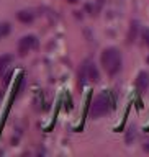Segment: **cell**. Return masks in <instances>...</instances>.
<instances>
[{
	"mask_svg": "<svg viewBox=\"0 0 149 157\" xmlns=\"http://www.w3.org/2000/svg\"><path fill=\"white\" fill-rule=\"evenodd\" d=\"M12 61H13L12 54H2V56H0V75L5 74V71L8 69V66L12 64Z\"/></svg>",
	"mask_w": 149,
	"mask_h": 157,
	"instance_id": "6",
	"label": "cell"
},
{
	"mask_svg": "<svg viewBox=\"0 0 149 157\" xmlns=\"http://www.w3.org/2000/svg\"><path fill=\"white\" fill-rule=\"evenodd\" d=\"M10 31V28H8V25H5V23H0V38L5 36Z\"/></svg>",
	"mask_w": 149,
	"mask_h": 157,
	"instance_id": "8",
	"label": "cell"
},
{
	"mask_svg": "<svg viewBox=\"0 0 149 157\" xmlns=\"http://www.w3.org/2000/svg\"><path fill=\"white\" fill-rule=\"evenodd\" d=\"M102 67L110 77L116 75L121 69V54L116 48H107L105 51L102 52Z\"/></svg>",
	"mask_w": 149,
	"mask_h": 157,
	"instance_id": "1",
	"label": "cell"
},
{
	"mask_svg": "<svg viewBox=\"0 0 149 157\" xmlns=\"http://www.w3.org/2000/svg\"><path fill=\"white\" fill-rule=\"evenodd\" d=\"M67 2H69V3H76L77 0H67Z\"/></svg>",
	"mask_w": 149,
	"mask_h": 157,
	"instance_id": "10",
	"label": "cell"
},
{
	"mask_svg": "<svg viewBox=\"0 0 149 157\" xmlns=\"http://www.w3.org/2000/svg\"><path fill=\"white\" fill-rule=\"evenodd\" d=\"M79 77H80V82L84 83L85 80H92L97 82L98 80V71L93 62H84V66L80 67V72H79Z\"/></svg>",
	"mask_w": 149,
	"mask_h": 157,
	"instance_id": "3",
	"label": "cell"
},
{
	"mask_svg": "<svg viewBox=\"0 0 149 157\" xmlns=\"http://www.w3.org/2000/svg\"><path fill=\"white\" fill-rule=\"evenodd\" d=\"M136 87H138V90H141V92H144L146 88L149 87V75H147L146 72H141L139 75H138Z\"/></svg>",
	"mask_w": 149,
	"mask_h": 157,
	"instance_id": "5",
	"label": "cell"
},
{
	"mask_svg": "<svg viewBox=\"0 0 149 157\" xmlns=\"http://www.w3.org/2000/svg\"><path fill=\"white\" fill-rule=\"evenodd\" d=\"M18 20H20V21L28 23V21H31V20H33V15L29 13V12H20L18 13Z\"/></svg>",
	"mask_w": 149,
	"mask_h": 157,
	"instance_id": "7",
	"label": "cell"
},
{
	"mask_svg": "<svg viewBox=\"0 0 149 157\" xmlns=\"http://www.w3.org/2000/svg\"><path fill=\"white\" fill-rule=\"evenodd\" d=\"M113 100L112 93H102V95H98L95 100H93L92 106H90V116L92 118H100V116H105L107 113H110V110L113 108Z\"/></svg>",
	"mask_w": 149,
	"mask_h": 157,
	"instance_id": "2",
	"label": "cell"
},
{
	"mask_svg": "<svg viewBox=\"0 0 149 157\" xmlns=\"http://www.w3.org/2000/svg\"><path fill=\"white\" fill-rule=\"evenodd\" d=\"M36 44H38V41H36V38L34 36H25V38H22L20 39V43H18V52L22 54H26V52H29L33 48H36Z\"/></svg>",
	"mask_w": 149,
	"mask_h": 157,
	"instance_id": "4",
	"label": "cell"
},
{
	"mask_svg": "<svg viewBox=\"0 0 149 157\" xmlns=\"http://www.w3.org/2000/svg\"><path fill=\"white\" fill-rule=\"evenodd\" d=\"M143 38H144V43L149 46V29H146V31L143 33Z\"/></svg>",
	"mask_w": 149,
	"mask_h": 157,
	"instance_id": "9",
	"label": "cell"
}]
</instances>
